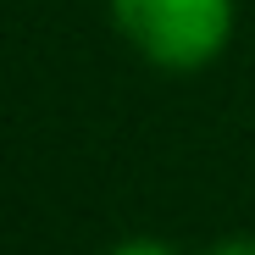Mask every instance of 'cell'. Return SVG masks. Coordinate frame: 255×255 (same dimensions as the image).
I'll list each match as a JSON object with an SVG mask.
<instances>
[{
    "mask_svg": "<svg viewBox=\"0 0 255 255\" xmlns=\"http://www.w3.org/2000/svg\"><path fill=\"white\" fill-rule=\"evenodd\" d=\"M117 33L155 72H200L211 67L239 22L233 0H106Z\"/></svg>",
    "mask_w": 255,
    "mask_h": 255,
    "instance_id": "obj_1",
    "label": "cell"
},
{
    "mask_svg": "<svg viewBox=\"0 0 255 255\" xmlns=\"http://www.w3.org/2000/svg\"><path fill=\"white\" fill-rule=\"evenodd\" d=\"M106 255H178V250L161 244V239H122V244H111Z\"/></svg>",
    "mask_w": 255,
    "mask_h": 255,
    "instance_id": "obj_2",
    "label": "cell"
},
{
    "mask_svg": "<svg viewBox=\"0 0 255 255\" xmlns=\"http://www.w3.org/2000/svg\"><path fill=\"white\" fill-rule=\"evenodd\" d=\"M205 255H255V239L250 233H233V239H217Z\"/></svg>",
    "mask_w": 255,
    "mask_h": 255,
    "instance_id": "obj_3",
    "label": "cell"
}]
</instances>
